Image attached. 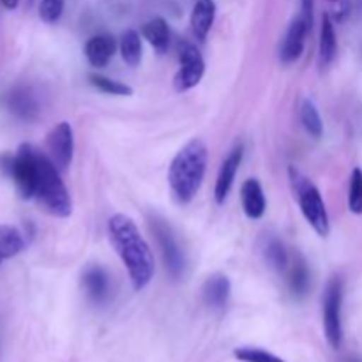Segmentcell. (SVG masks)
I'll use <instances>...</instances> for the list:
<instances>
[{"label": "cell", "instance_id": "cell-1", "mask_svg": "<svg viewBox=\"0 0 362 362\" xmlns=\"http://www.w3.org/2000/svg\"><path fill=\"white\" fill-rule=\"evenodd\" d=\"M108 235L113 250L117 251L127 269L133 288L136 292L144 290L154 278V255L147 240L141 237L140 230L131 218L115 214L108 221Z\"/></svg>", "mask_w": 362, "mask_h": 362}, {"label": "cell", "instance_id": "cell-2", "mask_svg": "<svg viewBox=\"0 0 362 362\" xmlns=\"http://www.w3.org/2000/svg\"><path fill=\"white\" fill-rule=\"evenodd\" d=\"M207 145L198 138L187 141L177 152L168 170L170 191H172L177 204L187 205L197 197L202 182H204L205 172H207Z\"/></svg>", "mask_w": 362, "mask_h": 362}, {"label": "cell", "instance_id": "cell-3", "mask_svg": "<svg viewBox=\"0 0 362 362\" xmlns=\"http://www.w3.org/2000/svg\"><path fill=\"white\" fill-rule=\"evenodd\" d=\"M35 163V193L34 198L48 214L55 218H67L73 212L69 191L60 179V172L48 154L34 148Z\"/></svg>", "mask_w": 362, "mask_h": 362}, {"label": "cell", "instance_id": "cell-4", "mask_svg": "<svg viewBox=\"0 0 362 362\" xmlns=\"http://www.w3.org/2000/svg\"><path fill=\"white\" fill-rule=\"evenodd\" d=\"M288 175L290 182H292L293 197L299 202L300 212H303L308 225L317 232V235L327 237L331 232V223H329L327 209H325V202L318 187L296 166H290Z\"/></svg>", "mask_w": 362, "mask_h": 362}, {"label": "cell", "instance_id": "cell-5", "mask_svg": "<svg viewBox=\"0 0 362 362\" xmlns=\"http://www.w3.org/2000/svg\"><path fill=\"white\" fill-rule=\"evenodd\" d=\"M343 281L339 278H332L325 286L324 293V332L327 343L334 350H338L343 343Z\"/></svg>", "mask_w": 362, "mask_h": 362}, {"label": "cell", "instance_id": "cell-6", "mask_svg": "<svg viewBox=\"0 0 362 362\" xmlns=\"http://www.w3.org/2000/svg\"><path fill=\"white\" fill-rule=\"evenodd\" d=\"M151 228L156 235V240H158L159 250H161L166 271L173 279H179L182 276L184 267H186V260H184V253L177 243L175 235H173L172 228L159 218L152 219Z\"/></svg>", "mask_w": 362, "mask_h": 362}, {"label": "cell", "instance_id": "cell-7", "mask_svg": "<svg viewBox=\"0 0 362 362\" xmlns=\"http://www.w3.org/2000/svg\"><path fill=\"white\" fill-rule=\"evenodd\" d=\"M179 71L175 74V85L177 92H186L197 87L202 81L205 73V60L198 48L191 42H182L179 48Z\"/></svg>", "mask_w": 362, "mask_h": 362}, {"label": "cell", "instance_id": "cell-8", "mask_svg": "<svg viewBox=\"0 0 362 362\" xmlns=\"http://www.w3.org/2000/svg\"><path fill=\"white\" fill-rule=\"evenodd\" d=\"M46 152L59 172H66L73 163L74 133L69 122H59L46 136Z\"/></svg>", "mask_w": 362, "mask_h": 362}, {"label": "cell", "instance_id": "cell-9", "mask_svg": "<svg viewBox=\"0 0 362 362\" xmlns=\"http://www.w3.org/2000/svg\"><path fill=\"white\" fill-rule=\"evenodd\" d=\"M243 158L244 147L243 145H237V147L232 148V152L226 156L225 161H223L214 187V198L218 205H223L226 202V198H228L230 191H232L233 187V182H235L237 172H239L240 168V163H243Z\"/></svg>", "mask_w": 362, "mask_h": 362}, {"label": "cell", "instance_id": "cell-10", "mask_svg": "<svg viewBox=\"0 0 362 362\" xmlns=\"http://www.w3.org/2000/svg\"><path fill=\"white\" fill-rule=\"evenodd\" d=\"M311 32V25L304 20L303 16L296 18L292 25L288 27V32L285 35V41L281 45L279 59L283 64H293L300 59L306 45V37Z\"/></svg>", "mask_w": 362, "mask_h": 362}, {"label": "cell", "instance_id": "cell-11", "mask_svg": "<svg viewBox=\"0 0 362 362\" xmlns=\"http://www.w3.org/2000/svg\"><path fill=\"white\" fill-rule=\"evenodd\" d=\"M240 200H243V209L250 219L264 218L265 209H267V200H265L264 187L257 179H247L240 187Z\"/></svg>", "mask_w": 362, "mask_h": 362}, {"label": "cell", "instance_id": "cell-12", "mask_svg": "<svg viewBox=\"0 0 362 362\" xmlns=\"http://www.w3.org/2000/svg\"><path fill=\"white\" fill-rule=\"evenodd\" d=\"M117 49L115 37L110 34L92 35L85 45V57L92 67H105Z\"/></svg>", "mask_w": 362, "mask_h": 362}, {"label": "cell", "instance_id": "cell-13", "mask_svg": "<svg viewBox=\"0 0 362 362\" xmlns=\"http://www.w3.org/2000/svg\"><path fill=\"white\" fill-rule=\"evenodd\" d=\"M7 108L21 120H35L39 115V103L28 88L18 87L7 95Z\"/></svg>", "mask_w": 362, "mask_h": 362}, {"label": "cell", "instance_id": "cell-14", "mask_svg": "<svg viewBox=\"0 0 362 362\" xmlns=\"http://www.w3.org/2000/svg\"><path fill=\"white\" fill-rule=\"evenodd\" d=\"M338 53V37H336L334 21L327 13L322 18V28H320V45H318V67L322 71L327 69L336 59Z\"/></svg>", "mask_w": 362, "mask_h": 362}, {"label": "cell", "instance_id": "cell-15", "mask_svg": "<svg viewBox=\"0 0 362 362\" xmlns=\"http://www.w3.org/2000/svg\"><path fill=\"white\" fill-rule=\"evenodd\" d=\"M216 18L214 0H197L191 11V30L198 41H205Z\"/></svg>", "mask_w": 362, "mask_h": 362}, {"label": "cell", "instance_id": "cell-16", "mask_svg": "<svg viewBox=\"0 0 362 362\" xmlns=\"http://www.w3.org/2000/svg\"><path fill=\"white\" fill-rule=\"evenodd\" d=\"M232 285L225 274H212L204 285V300L212 310H223L228 304Z\"/></svg>", "mask_w": 362, "mask_h": 362}, {"label": "cell", "instance_id": "cell-17", "mask_svg": "<svg viewBox=\"0 0 362 362\" xmlns=\"http://www.w3.org/2000/svg\"><path fill=\"white\" fill-rule=\"evenodd\" d=\"M83 288L94 303H105L110 296V278L105 269H87L83 274Z\"/></svg>", "mask_w": 362, "mask_h": 362}, {"label": "cell", "instance_id": "cell-18", "mask_svg": "<svg viewBox=\"0 0 362 362\" xmlns=\"http://www.w3.org/2000/svg\"><path fill=\"white\" fill-rule=\"evenodd\" d=\"M141 35L158 53H165L170 46V28L163 18H152L141 27Z\"/></svg>", "mask_w": 362, "mask_h": 362}, {"label": "cell", "instance_id": "cell-19", "mask_svg": "<svg viewBox=\"0 0 362 362\" xmlns=\"http://www.w3.org/2000/svg\"><path fill=\"white\" fill-rule=\"evenodd\" d=\"M23 247L25 239L20 230L11 225H0V264L20 255Z\"/></svg>", "mask_w": 362, "mask_h": 362}, {"label": "cell", "instance_id": "cell-20", "mask_svg": "<svg viewBox=\"0 0 362 362\" xmlns=\"http://www.w3.org/2000/svg\"><path fill=\"white\" fill-rule=\"evenodd\" d=\"M290 292L297 297V299H303L304 296L310 290V271H308V265L304 262L303 257H296L292 267H290Z\"/></svg>", "mask_w": 362, "mask_h": 362}, {"label": "cell", "instance_id": "cell-21", "mask_svg": "<svg viewBox=\"0 0 362 362\" xmlns=\"http://www.w3.org/2000/svg\"><path fill=\"white\" fill-rule=\"evenodd\" d=\"M120 55H122L124 62L131 67H136L141 60V39L140 34L133 28L126 30L120 37Z\"/></svg>", "mask_w": 362, "mask_h": 362}, {"label": "cell", "instance_id": "cell-22", "mask_svg": "<svg viewBox=\"0 0 362 362\" xmlns=\"http://www.w3.org/2000/svg\"><path fill=\"white\" fill-rule=\"evenodd\" d=\"M300 122H303L304 129H306L313 138H320L322 133H324L322 117L311 99H304L303 101V106H300Z\"/></svg>", "mask_w": 362, "mask_h": 362}, {"label": "cell", "instance_id": "cell-23", "mask_svg": "<svg viewBox=\"0 0 362 362\" xmlns=\"http://www.w3.org/2000/svg\"><path fill=\"white\" fill-rule=\"evenodd\" d=\"M265 260H267V264L271 265L274 271L278 272H283L286 267H288L290 264V258H288V253H286V247L285 244L281 243V240L278 239H269L267 244H265Z\"/></svg>", "mask_w": 362, "mask_h": 362}, {"label": "cell", "instance_id": "cell-24", "mask_svg": "<svg viewBox=\"0 0 362 362\" xmlns=\"http://www.w3.org/2000/svg\"><path fill=\"white\" fill-rule=\"evenodd\" d=\"M88 81L94 88L105 92L110 95H133V88L129 85L122 83V81L112 80V78H106L103 74H90Z\"/></svg>", "mask_w": 362, "mask_h": 362}, {"label": "cell", "instance_id": "cell-25", "mask_svg": "<svg viewBox=\"0 0 362 362\" xmlns=\"http://www.w3.org/2000/svg\"><path fill=\"white\" fill-rule=\"evenodd\" d=\"M233 356L240 362H285L269 350L255 349V346H240L233 352Z\"/></svg>", "mask_w": 362, "mask_h": 362}, {"label": "cell", "instance_id": "cell-26", "mask_svg": "<svg viewBox=\"0 0 362 362\" xmlns=\"http://www.w3.org/2000/svg\"><path fill=\"white\" fill-rule=\"evenodd\" d=\"M349 209L354 214H362V170L356 168L350 175Z\"/></svg>", "mask_w": 362, "mask_h": 362}, {"label": "cell", "instance_id": "cell-27", "mask_svg": "<svg viewBox=\"0 0 362 362\" xmlns=\"http://www.w3.org/2000/svg\"><path fill=\"white\" fill-rule=\"evenodd\" d=\"M64 13V0H41L39 2V16L45 23H55Z\"/></svg>", "mask_w": 362, "mask_h": 362}, {"label": "cell", "instance_id": "cell-28", "mask_svg": "<svg viewBox=\"0 0 362 362\" xmlns=\"http://www.w3.org/2000/svg\"><path fill=\"white\" fill-rule=\"evenodd\" d=\"M352 2L350 0H329V16L334 23H343L350 16Z\"/></svg>", "mask_w": 362, "mask_h": 362}, {"label": "cell", "instance_id": "cell-29", "mask_svg": "<svg viewBox=\"0 0 362 362\" xmlns=\"http://www.w3.org/2000/svg\"><path fill=\"white\" fill-rule=\"evenodd\" d=\"M313 7L315 0H303V13H300V16H303L311 27H313Z\"/></svg>", "mask_w": 362, "mask_h": 362}, {"label": "cell", "instance_id": "cell-30", "mask_svg": "<svg viewBox=\"0 0 362 362\" xmlns=\"http://www.w3.org/2000/svg\"><path fill=\"white\" fill-rule=\"evenodd\" d=\"M18 2H20V0H0V4H2L6 9H16Z\"/></svg>", "mask_w": 362, "mask_h": 362}, {"label": "cell", "instance_id": "cell-31", "mask_svg": "<svg viewBox=\"0 0 362 362\" xmlns=\"http://www.w3.org/2000/svg\"><path fill=\"white\" fill-rule=\"evenodd\" d=\"M356 2H357V6H359L361 9H362V0H356Z\"/></svg>", "mask_w": 362, "mask_h": 362}]
</instances>
